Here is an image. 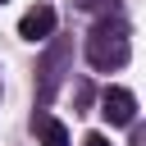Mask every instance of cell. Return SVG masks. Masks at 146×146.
I'll return each mask as SVG.
<instances>
[{
	"label": "cell",
	"instance_id": "obj_1",
	"mask_svg": "<svg viewBox=\"0 0 146 146\" xmlns=\"http://www.w3.org/2000/svg\"><path fill=\"white\" fill-rule=\"evenodd\" d=\"M128 55H132V41H128V23L123 18H100L96 27H91V36H87V59H91V68H123L128 64Z\"/></svg>",
	"mask_w": 146,
	"mask_h": 146
},
{
	"label": "cell",
	"instance_id": "obj_2",
	"mask_svg": "<svg viewBox=\"0 0 146 146\" xmlns=\"http://www.w3.org/2000/svg\"><path fill=\"white\" fill-rule=\"evenodd\" d=\"M100 114H105L114 128H132V119H137V96H132L128 87H110V91L100 96Z\"/></svg>",
	"mask_w": 146,
	"mask_h": 146
},
{
	"label": "cell",
	"instance_id": "obj_3",
	"mask_svg": "<svg viewBox=\"0 0 146 146\" xmlns=\"http://www.w3.org/2000/svg\"><path fill=\"white\" fill-rule=\"evenodd\" d=\"M55 32V9L50 5H32L23 18H18V36L23 41H46Z\"/></svg>",
	"mask_w": 146,
	"mask_h": 146
},
{
	"label": "cell",
	"instance_id": "obj_4",
	"mask_svg": "<svg viewBox=\"0 0 146 146\" xmlns=\"http://www.w3.org/2000/svg\"><path fill=\"white\" fill-rule=\"evenodd\" d=\"M36 132H41V146H68V128L59 119H50V114L36 119Z\"/></svg>",
	"mask_w": 146,
	"mask_h": 146
},
{
	"label": "cell",
	"instance_id": "obj_5",
	"mask_svg": "<svg viewBox=\"0 0 146 146\" xmlns=\"http://www.w3.org/2000/svg\"><path fill=\"white\" fill-rule=\"evenodd\" d=\"M82 146H110V137H105V132H87V137H82Z\"/></svg>",
	"mask_w": 146,
	"mask_h": 146
},
{
	"label": "cell",
	"instance_id": "obj_6",
	"mask_svg": "<svg viewBox=\"0 0 146 146\" xmlns=\"http://www.w3.org/2000/svg\"><path fill=\"white\" fill-rule=\"evenodd\" d=\"M0 5H5V0H0Z\"/></svg>",
	"mask_w": 146,
	"mask_h": 146
}]
</instances>
